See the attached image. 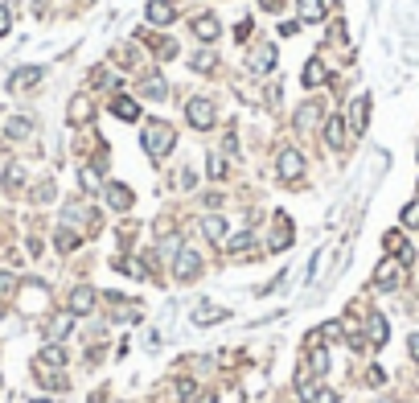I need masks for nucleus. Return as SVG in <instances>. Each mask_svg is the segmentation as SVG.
<instances>
[{"label":"nucleus","mask_w":419,"mask_h":403,"mask_svg":"<svg viewBox=\"0 0 419 403\" xmlns=\"http://www.w3.org/2000/svg\"><path fill=\"white\" fill-rule=\"evenodd\" d=\"M202 230H206V239H210L214 247H222V243H227V219H218V214H210V219L202 223Z\"/></svg>","instance_id":"obj_14"},{"label":"nucleus","mask_w":419,"mask_h":403,"mask_svg":"<svg viewBox=\"0 0 419 403\" xmlns=\"http://www.w3.org/2000/svg\"><path fill=\"white\" fill-rule=\"evenodd\" d=\"M411 358L419 362V333H411Z\"/></svg>","instance_id":"obj_40"},{"label":"nucleus","mask_w":419,"mask_h":403,"mask_svg":"<svg viewBox=\"0 0 419 403\" xmlns=\"http://www.w3.org/2000/svg\"><path fill=\"white\" fill-rule=\"evenodd\" d=\"M91 309H95V288L79 284V288L70 292V313H74V317H87Z\"/></svg>","instance_id":"obj_8"},{"label":"nucleus","mask_w":419,"mask_h":403,"mask_svg":"<svg viewBox=\"0 0 419 403\" xmlns=\"http://www.w3.org/2000/svg\"><path fill=\"white\" fill-rule=\"evenodd\" d=\"M74 247H79V235L62 226V230H58V251H74Z\"/></svg>","instance_id":"obj_30"},{"label":"nucleus","mask_w":419,"mask_h":403,"mask_svg":"<svg viewBox=\"0 0 419 403\" xmlns=\"http://www.w3.org/2000/svg\"><path fill=\"white\" fill-rule=\"evenodd\" d=\"M13 284H17V280H13L8 271H0V292H13Z\"/></svg>","instance_id":"obj_39"},{"label":"nucleus","mask_w":419,"mask_h":403,"mask_svg":"<svg viewBox=\"0 0 419 403\" xmlns=\"http://www.w3.org/2000/svg\"><path fill=\"white\" fill-rule=\"evenodd\" d=\"M173 271H177V280H197V271H202V260H197L189 247H181V251H177V264H173Z\"/></svg>","instance_id":"obj_5"},{"label":"nucleus","mask_w":419,"mask_h":403,"mask_svg":"<svg viewBox=\"0 0 419 403\" xmlns=\"http://www.w3.org/2000/svg\"><path fill=\"white\" fill-rule=\"evenodd\" d=\"M173 17H177L173 0H148V21H152V25H169Z\"/></svg>","instance_id":"obj_10"},{"label":"nucleus","mask_w":419,"mask_h":403,"mask_svg":"<svg viewBox=\"0 0 419 403\" xmlns=\"http://www.w3.org/2000/svg\"><path fill=\"white\" fill-rule=\"evenodd\" d=\"M111 111H115V120H140V107H136V99H128V95H115L111 99Z\"/></svg>","instance_id":"obj_12"},{"label":"nucleus","mask_w":419,"mask_h":403,"mask_svg":"<svg viewBox=\"0 0 419 403\" xmlns=\"http://www.w3.org/2000/svg\"><path fill=\"white\" fill-rule=\"evenodd\" d=\"M259 4H263L268 13H276V8H279V0H259Z\"/></svg>","instance_id":"obj_42"},{"label":"nucleus","mask_w":419,"mask_h":403,"mask_svg":"<svg viewBox=\"0 0 419 403\" xmlns=\"http://www.w3.org/2000/svg\"><path fill=\"white\" fill-rule=\"evenodd\" d=\"M403 226H419V202H407L403 206Z\"/></svg>","instance_id":"obj_34"},{"label":"nucleus","mask_w":419,"mask_h":403,"mask_svg":"<svg viewBox=\"0 0 419 403\" xmlns=\"http://www.w3.org/2000/svg\"><path fill=\"white\" fill-rule=\"evenodd\" d=\"M309 366H313L317 374H325V370H329V354H325V350H313V354H309Z\"/></svg>","instance_id":"obj_31"},{"label":"nucleus","mask_w":419,"mask_h":403,"mask_svg":"<svg viewBox=\"0 0 419 403\" xmlns=\"http://www.w3.org/2000/svg\"><path fill=\"white\" fill-rule=\"evenodd\" d=\"M222 173H227V161H222V152H214V157H210V177L222 181Z\"/></svg>","instance_id":"obj_33"},{"label":"nucleus","mask_w":419,"mask_h":403,"mask_svg":"<svg viewBox=\"0 0 419 403\" xmlns=\"http://www.w3.org/2000/svg\"><path fill=\"white\" fill-rule=\"evenodd\" d=\"M272 251H284V247H292V223L288 219H276V235H272V243H268Z\"/></svg>","instance_id":"obj_18"},{"label":"nucleus","mask_w":419,"mask_h":403,"mask_svg":"<svg viewBox=\"0 0 419 403\" xmlns=\"http://www.w3.org/2000/svg\"><path fill=\"white\" fill-rule=\"evenodd\" d=\"M42 83V66H21L13 79H8V90H29Z\"/></svg>","instance_id":"obj_9"},{"label":"nucleus","mask_w":419,"mask_h":403,"mask_svg":"<svg viewBox=\"0 0 419 403\" xmlns=\"http://www.w3.org/2000/svg\"><path fill=\"white\" fill-rule=\"evenodd\" d=\"M91 120V99L87 95H74L70 99V124H87Z\"/></svg>","instance_id":"obj_19"},{"label":"nucleus","mask_w":419,"mask_h":403,"mask_svg":"<svg viewBox=\"0 0 419 403\" xmlns=\"http://www.w3.org/2000/svg\"><path fill=\"white\" fill-rule=\"evenodd\" d=\"M173 144H177V132H173L169 124H148V128H144V152H148V157L161 161V157L173 152Z\"/></svg>","instance_id":"obj_1"},{"label":"nucleus","mask_w":419,"mask_h":403,"mask_svg":"<svg viewBox=\"0 0 419 403\" xmlns=\"http://www.w3.org/2000/svg\"><path fill=\"white\" fill-rule=\"evenodd\" d=\"M21 177H25V169H21V165H13V169L4 173V189H17V185H21Z\"/></svg>","instance_id":"obj_35"},{"label":"nucleus","mask_w":419,"mask_h":403,"mask_svg":"<svg viewBox=\"0 0 419 403\" xmlns=\"http://www.w3.org/2000/svg\"><path fill=\"white\" fill-rule=\"evenodd\" d=\"M382 243H386V251H395V260H399V264H411V260H416V251L407 247V239H403L399 230H386V235H382Z\"/></svg>","instance_id":"obj_7"},{"label":"nucleus","mask_w":419,"mask_h":403,"mask_svg":"<svg viewBox=\"0 0 419 403\" xmlns=\"http://www.w3.org/2000/svg\"><path fill=\"white\" fill-rule=\"evenodd\" d=\"M325 144L329 148H341V144H345V120H341V116H333L325 124Z\"/></svg>","instance_id":"obj_17"},{"label":"nucleus","mask_w":419,"mask_h":403,"mask_svg":"<svg viewBox=\"0 0 419 403\" xmlns=\"http://www.w3.org/2000/svg\"><path fill=\"white\" fill-rule=\"evenodd\" d=\"M313 403H337V395H333V391H325V387H321V391H317V395H313Z\"/></svg>","instance_id":"obj_38"},{"label":"nucleus","mask_w":419,"mask_h":403,"mask_svg":"<svg viewBox=\"0 0 419 403\" xmlns=\"http://www.w3.org/2000/svg\"><path fill=\"white\" fill-rule=\"evenodd\" d=\"M62 362H66V350H62V346H46L42 358H38V366H62Z\"/></svg>","instance_id":"obj_26"},{"label":"nucleus","mask_w":419,"mask_h":403,"mask_svg":"<svg viewBox=\"0 0 419 403\" xmlns=\"http://www.w3.org/2000/svg\"><path fill=\"white\" fill-rule=\"evenodd\" d=\"M382 379H386L382 366H370V370H366V383H370V387H382Z\"/></svg>","instance_id":"obj_37"},{"label":"nucleus","mask_w":419,"mask_h":403,"mask_svg":"<svg viewBox=\"0 0 419 403\" xmlns=\"http://www.w3.org/2000/svg\"><path fill=\"white\" fill-rule=\"evenodd\" d=\"M276 169H279V177L296 181L300 173H304V157H300L296 148H284V152H279V161H276Z\"/></svg>","instance_id":"obj_4"},{"label":"nucleus","mask_w":419,"mask_h":403,"mask_svg":"<svg viewBox=\"0 0 419 403\" xmlns=\"http://www.w3.org/2000/svg\"><path fill=\"white\" fill-rule=\"evenodd\" d=\"M107 202H111V210H132V189L120 185V181H111L107 185Z\"/></svg>","instance_id":"obj_11"},{"label":"nucleus","mask_w":419,"mask_h":403,"mask_svg":"<svg viewBox=\"0 0 419 403\" xmlns=\"http://www.w3.org/2000/svg\"><path fill=\"white\" fill-rule=\"evenodd\" d=\"M386 338H391L386 317H382V313H370V317H366V342H370V346H386Z\"/></svg>","instance_id":"obj_6"},{"label":"nucleus","mask_w":419,"mask_h":403,"mask_svg":"<svg viewBox=\"0 0 419 403\" xmlns=\"http://www.w3.org/2000/svg\"><path fill=\"white\" fill-rule=\"evenodd\" d=\"M70 329H74V313L54 317V321H49V342H62V338H66Z\"/></svg>","instance_id":"obj_20"},{"label":"nucleus","mask_w":419,"mask_h":403,"mask_svg":"<svg viewBox=\"0 0 419 403\" xmlns=\"http://www.w3.org/2000/svg\"><path fill=\"white\" fill-rule=\"evenodd\" d=\"M366 111H370V99L362 95V99L350 107V128H354V132H362V128H366Z\"/></svg>","instance_id":"obj_21"},{"label":"nucleus","mask_w":419,"mask_h":403,"mask_svg":"<svg viewBox=\"0 0 419 403\" xmlns=\"http://www.w3.org/2000/svg\"><path fill=\"white\" fill-rule=\"evenodd\" d=\"M341 333H345V329H341V321H325V325H321V338H325V342H337Z\"/></svg>","instance_id":"obj_32"},{"label":"nucleus","mask_w":419,"mask_h":403,"mask_svg":"<svg viewBox=\"0 0 419 403\" xmlns=\"http://www.w3.org/2000/svg\"><path fill=\"white\" fill-rule=\"evenodd\" d=\"M214 321H227V309H218V305H197L193 309V325H214Z\"/></svg>","instance_id":"obj_16"},{"label":"nucleus","mask_w":419,"mask_h":403,"mask_svg":"<svg viewBox=\"0 0 419 403\" xmlns=\"http://www.w3.org/2000/svg\"><path fill=\"white\" fill-rule=\"evenodd\" d=\"M83 189H99V169H83Z\"/></svg>","instance_id":"obj_36"},{"label":"nucleus","mask_w":419,"mask_h":403,"mask_svg":"<svg viewBox=\"0 0 419 403\" xmlns=\"http://www.w3.org/2000/svg\"><path fill=\"white\" fill-rule=\"evenodd\" d=\"M189 66H193V70H197V74H210V70H214V66H218V58H214V54H210V49H197V54H193V62H189Z\"/></svg>","instance_id":"obj_23"},{"label":"nucleus","mask_w":419,"mask_h":403,"mask_svg":"<svg viewBox=\"0 0 419 403\" xmlns=\"http://www.w3.org/2000/svg\"><path fill=\"white\" fill-rule=\"evenodd\" d=\"M251 243H255V235L243 230V235H234L231 243H227V251H231V255H243V251H251Z\"/></svg>","instance_id":"obj_24"},{"label":"nucleus","mask_w":419,"mask_h":403,"mask_svg":"<svg viewBox=\"0 0 419 403\" xmlns=\"http://www.w3.org/2000/svg\"><path fill=\"white\" fill-rule=\"evenodd\" d=\"M144 95H148V99H165V95H169L165 79H161V74H156V79H148V83H144Z\"/></svg>","instance_id":"obj_29"},{"label":"nucleus","mask_w":419,"mask_h":403,"mask_svg":"<svg viewBox=\"0 0 419 403\" xmlns=\"http://www.w3.org/2000/svg\"><path fill=\"white\" fill-rule=\"evenodd\" d=\"M329 13V0H300V17L304 21H321Z\"/></svg>","instance_id":"obj_22"},{"label":"nucleus","mask_w":419,"mask_h":403,"mask_svg":"<svg viewBox=\"0 0 419 403\" xmlns=\"http://www.w3.org/2000/svg\"><path fill=\"white\" fill-rule=\"evenodd\" d=\"M0 33H8V13L0 8Z\"/></svg>","instance_id":"obj_41"},{"label":"nucleus","mask_w":419,"mask_h":403,"mask_svg":"<svg viewBox=\"0 0 419 403\" xmlns=\"http://www.w3.org/2000/svg\"><path fill=\"white\" fill-rule=\"evenodd\" d=\"M4 132L13 136V140H25V136L33 132V124H29L25 116H17V120H8V128H4Z\"/></svg>","instance_id":"obj_25"},{"label":"nucleus","mask_w":419,"mask_h":403,"mask_svg":"<svg viewBox=\"0 0 419 403\" xmlns=\"http://www.w3.org/2000/svg\"><path fill=\"white\" fill-rule=\"evenodd\" d=\"M317 116H321V107H317V103H304V107L296 111V128H313Z\"/></svg>","instance_id":"obj_28"},{"label":"nucleus","mask_w":419,"mask_h":403,"mask_svg":"<svg viewBox=\"0 0 419 403\" xmlns=\"http://www.w3.org/2000/svg\"><path fill=\"white\" fill-rule=\"evenodd\" d=\"M403 284V264H378V271H374V288H382V292H391V288H399Z\"/></svg>","instance_id":"obj_3"},{"label":"nucleus","mask_w":419,"mask_h":403,"mask_svg":"<svg viewBox=\"0 0 419 403\" xmlns=\"http://www.w3.org/2000/svg\"><path fill=\"white\" fill-rule=\"evenodd\" d=\"M272 66H276V49H272V45H259V49L251 54V70H255V74H268Z\"/></svg>","instance_id":"obj_13"},{"label":"nucleus","mask_w":419,"mask_h":403,"mask_svg":"<svg viewBox=\"0 0 419 403\" xmlns=\"http://www.w3.org/2000/svg\"><path fill=\"white\" fill-rule=\"evenodd\" d=\"M317 83H325V66L313 58V62L304 66V87H317Z\"/></svg>","instance_id":"obj_27"},{"label":"nucleus","mask_w":419,"mask_h":403,"mask_svg":"<svg viewBox=\"0 0 419 403\" xmlns=\"http://www.w3.org/2000/svg\"><path fill=\"white\" fill-rule=\"evenodd\" d=\"M186 120L197 128V132H210V128L218 124L214 103H210V99H189V103H186Z\"/></svg>","instance_id":"obj_2"},{"label":"nucleus","mask_w":419,"mask_h":403,"mask_svg":"<svg viewBox=\"0 0 419 403\" xmlns=\"http://www.w3.org/2000/svg\"><path fill=\"white\" fill-rule=\"evenodd\" d=\"M193 33H197V42H214V38L222 33V25H218L214 17H197V21H193Z\"/></svg>","instance_id":"obj_15"},{"label":"nucleus","mask_w":419,"mask_h":403,"mask_svg":"<svg viewBox=\"0 0 419 403\" xmlns=\"http://www.w3.org/2000/svg\"><path fill=\"white\" fill-rule=\"evenodd\" d=\"M197 403H214V395H202V400H197Z\"/></svg>","instance_id":"obj_43"}]
</instances>
